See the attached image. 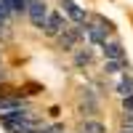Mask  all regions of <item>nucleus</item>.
Segmentation results:
<instances>
[{
  "label": "nucleus",
  "mask_w": 133,
  "mask_h": 133,
  "mask_svg": "<svg viewBox=\"0 0 133 133\" xmlns=\"http://www.w3.org/2000/svg\"><path fill=\"white\" fill-rule=\"evenodd\" d=\"M56 37H59V45H61L64 51L72 53V51L77 48V43L83 40V29H80V24H66Z\"/></svg>",
  "instance_id": "1"
},
{
  "label": "nucleus",
  "mask_w": 133,
  "mask_h": 133,
  "mask_svg": "<svg viewBox=\"0 0 133 133\" xmlns=\"http://www.w3.org/2000/svg\"><path fill=\"white\" fill-rule=\"evenodd\" d=\"M128 93H133V77L128 72H123V75H117V96L123 98Z\"/></svg>",
  "instance_id": "10"
},
{
  "label": "nucleus",
  "mask_w": 133,
  "mask_h": 133,
  "mask_svg": "<svg viewBox=\"0 0 133 133\" xmlns=\"http://www.w3.org/2000/svg\"><path fill=\"white\" fill-rule=\"evenodd\" d=\"M98 107H101V98H98L91 88H85V93H83V104H80V115H83V117H96Z\"/></svg>",
  "instance_id": "4"
},
{
  "label": "nucleus",
  "mask_w": 133,
  "mask_h": 133,
  "mask_svg": "<svg viewBox=\"0 0 133 133\" xmlns=\"http://www.w3.org/2000/svg\"><path fill=\"white\" fill-rule=\"evenodd\" d=\"M48 3H45V0H29V3H27V11H24V14H27V19L32 21V27H43V21H45V16H48Z\"/></svg>",
  "instance_id": "3"
},
{
  "label": "nucleus",
  "mask_w": 133,
  "mask_h": 133,
  "mask_svg": "<svg viewBox=\"0 0 133 133\" xmlns=\"http://www.w3.org/2000/svg\"><path fill=\"white\" fill-rule=\"evenodd\" d=\"M80 133H107V125L96 117H85L83 125H80Z\"/></svg>",
  "instance_id": "9"
},
{
  "label": "nucleus",
  "mask_w": 133,
  "mask_h": 133,
  "mask_svg": "<svg viewBox=\"0 0 133 133\" xmlns=\"http://www.w3.org/2000/svg\"><path fill=\"white\" fill-rule=\"evenodd\" d=\"M72 53H75V56H72V61H75V66H77V69H85V66L93 61V51H91V48H75Z\"/></svg>",
  "instance_id": "7"
},
{
  "label": "nucleus",
  "mask_w": 133,
  "mask_h": 133,
  "mask_svg": "<svg viewBox=\"0 0 133 133\" xmlns=\"http://www.w3.org/2000/svg\"><path fill=\"white\" fill-rule=\"evenodd\" d=\"M61 14L66 16V21H69V24H83V21L88 19V14H85L80 5H75L72 0H64V11H61Z\"/></svg>",
  "instance_id": "6"
},
{
  "label": "nucleus",
  "mask_w": 133,
  "mask_h": 133,
  "mask_svg": "<svg viewBox=\"0 0 133 133\" xmlns=\"http://www.w3.org/2000/svg\"><path fill=\"white\" fill-rule=\"evenodd\" d=\"M66 24H69V21H66V16L61 14V11H48V16H45V21H43L40 32H43V35H48V37H56Z\"/></svg>",
  "instance_id": "2"
},
{
  "label": "nucleus",
  "mask_w": 133,
  "mask_h": 133,
  "mask_svg": "<svg viewBox=\"0 0 133 133\" xmlns=\"http://www.w3.org/2000/svg\"><path fill=\"white\" fill-rule=\"evenodd\" d=\"M16 16H14V11H11V5H8V0H0V21L3 24H11Z\"/></svg>",
  "instance_id": "11"
},
{
  "label": "nucleus",
  "mask_w": 133,
  "mask_h": 133,
  "mask_svg": "<svg viewBox=\"0 0 133 133\" xmlns=\"http://www.w3.org/2000/svg\"><path fill=\"white\" fill-rule=\"evenodd\" d=\"M98 48L104 51V56H107V59H125L123 43H120L117 37H112V35H109V37H107V40H104V43H101Z\"/></svg>",
  "instance_id": "5"
},
{
  "label": "nucleus",
  "mask_w": 133,
  "mask_h": 133,
  "mask_svg": "<svg viewBox=\"0 0 133 133\" xmlns=\"http://www.w3.org/2000/svg\"><path fill=\"white\" fill-rule=\"evenodd\" d=\"M104 72H107V75H112V77H117V75L128 72V64H125V59H107Z\"/></svg>",
  "instance_id": "8"
},
{
  "label": "nucleus",
  "mask_w": 133,
  "mask_h": 133,
  "mask_svg": "<svg viewBox=\"0 0 133 133\" xmlns=\"http://www.w3.org/2000/svg\"><path fill=\"white\" fill-rule=\"evenodd\" d=\"M120 133H130V130H125V128H123V130H120Z\"/></svg>",
  "instance_id": "14"
},
{
  "label": "nucleus",
  "mask_w": 133,
  "mask_h": 133,
  "mask_svg": "<svg viewBox=\"0 0 133 133\" xmlns=\"http://www.w3.org/2000/svg\"><path fill=\"white\" fill-rule=\"evenodd\" d=\"M123 128L133 133V112H125V115H123Z\"/></svg>",
  "instance_id": "12"
},
{
  "label": "nucleus",
  "mask_w": 133,
  "mask_h": 133,
  "mask_svg": "<svg viewBox=\"0 0 133 133\" xmlns=\"http://www.w3.org/2000/svg\"><path fill=\"white\" fill-rule=\"evenodd\" d=\"M123 109H125V112H133V93L123 96Z\"/></svg>",
  "instance_id": "13"
}]
</instances>
